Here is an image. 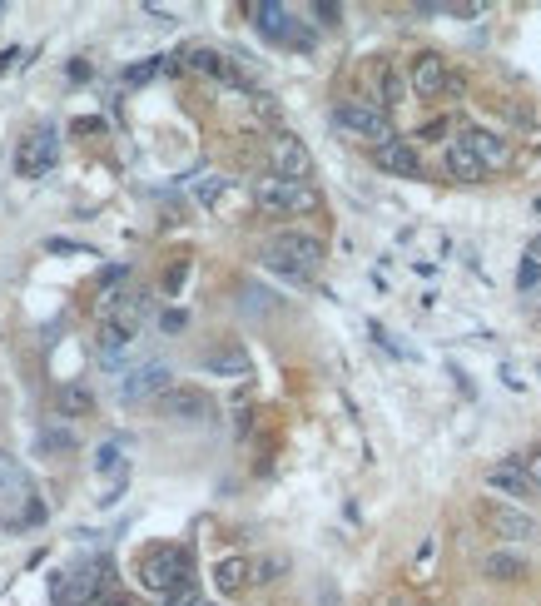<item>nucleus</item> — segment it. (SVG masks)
<instances>
[{"mask_svg":"<svg viewBox=\"0 0 541 606\" xmlns=\"http://www.w3.org/2000/svg\"><path fill=\"white\" fill-rule=\"evenodd\" d=\"M105 606H130V602H120V597H110V602H105Z\"/></svg>","mask_w":541,"mask_h":606,"instance_id":"e433bc0d","label":"nucleus"},{"mask_svg":"<svg viewBox=\"0 0 541 606\" xmlns=\"http://www.w3.org/2000/svg\"><path fill=\"white\" fill-rule=\"evenodd\" d=\"M333 125H338L343 135H353V140H368L373 150L388 145V140H398L388 110H383V105H368V100H343V105L333 110Z\"/></svg>","mask_w":541,"mask_h":606,"instance_id":"20e7f679","label":"nucleus"},{"mask_svg":"<svg viewBox=\"0 0 541 606\" xmlns=\"http://www.w3.org/2000/svg\"><path fill=\"white\" fill-rule=\"evenodd\" d=\"M35 448H40L45 457H70L75 453V433H70V428H40Z\"/></svg>","mask_w":541,"mask_h":606,"instance_id":"b1692460","label":"nucleus"},{"mask_svg":"<svg viewBox=\"0 0 541 606\" xmlns=\"http://www.w3.org/2000/svg\"><path fill=\"white\" fill-rule=\"evenodd\" d=\"M214 582H219L224 597H234V592H244V587L254 582V562H249V557H224V562L214 567Z\"/></svg>","mask_w":541,"mask_h":606,"instance_id":"6ab92c4d","label":"nucleus"},{"mask_svg":"<svg viewBox=\"0 0 541 606\" xmlns=\"http://www.w3.org/2000/svg\"><path fill=\"white\" fill-rule=\"evenodd\" d=\"M407 85H412V95L437 100V95H447L452 70H447V60H442L437 50H422V55H412V65H407Z\"/></svg>","mask_w":541,"mask_h":606,"instance_id":"0eeeda50","label":"nucleus"},{"mask_svg":"<svg viewBox=\"0 0 541 606\" xmlns=\"http://www.w3.org/2000/svg\"><path fill=\"white\" fill-rule=\"evenodd\" d=\"M482 522H487L492 537H502V542H527V537H537V517H527L522 507H507V502H482Z\"/></svg>","mask_w":541,"mask_h":606,"instance_id":"f8f14e48","label":"nucleus"},{"mask_svg":"<svg viewBox=\"0 0 541 606\" xmlns=\"http://www.w3.org/2000/svg\"><path fill=\"white\" fill-rule=\"evenodd\" d=\"M169 363H139L120 378V403H144V398H164L169 393Z\"/></svg>","mask_w":541,"mask_h":606,"instance_id":"1a4fd4ad","label":"nucleus"},{"mask_svg":"<svg viewBox=\"0 0 541 606\" xmlns=\"http://www.w3.org/2000/svg\"><path fill=\"white\" fill-rule=\"evenodd\" d=\"M323 259H328L323 239H313V234H303V229H283V234L269 239V269H278V274L293 279V284L313 279Z\"/></svg>","mask_w":541,"mask_h":606,"instance_id":"f257e3e1","label":"nucleus"},{"mask_svg":"<svg viewBox=\"0 0 541 606\" xmlns=\"http://www.w3.org/2000/svg\"><path fill=\"white\" fill-rule=\"evenodd\" d=\"M159 323H164V328H169V333H179V328H184V313H179V308H174V313H164V318H159Z\"/></svg>","mask_w":541,"mask_h":606,"instance_id":"473e14b6","label":"nucleus"},{"mask_svg":"<svg viewBox=\"0 0 541 606\" xmlns=\"http://www.w3.org/2000/svg\"><path fill=\"white\" fill-rule=\"evenodd\" d=\"M522 467H527V477H532V487L541 492V448H532V453H522Z\"/></svg>","mask_w":541,"mask_h":606,"instance_id":"7c9ffc66","label":"nucleus"},{"mask_svg":"<svg viewBox=\"0 0 541 606\" xmlns=\"http://www.w3.org/2000/svg\"><path fill=\"white\" fill-rule=\"evenodd\" d=\"M482 482H487L492 492H502V497H537V487H532L522 457H502V462H492V467L482 472Z\"/></svg>","mask_w":541,"mask_h":606,"instance_id":"ddd939ff","label":"nucleus"},{"mask_svg":"<svg viewBox=\"0 0 541 606\" xmlns=\"http://www.w3.org/2000/svg\"><path fill=\"white\" fill-rule=\"evenodd\" d=\"M249 15H254V25H259V30H264L269 40L298 45V50H308V45H313V40H308V35L298 30V20H293V15H288L283 5H273V0H254V5H249Z\"/></svg>","mask_w":541,"mask_h":606,"instance_id":"9d476101","label":"nucleus"},{"mask_svg":"<svg viewBox=\"0 0 541 606\" xmlns=\"http://www.w3.org/2000/svg\"><path fill=\"white\" fill-rule=\"evenodd\" d=\"M144 313H149V294H144V289H135V294H120V299H115V313H110V318H115V323H125V328H135V333H139Z\"/></svg>","mask_w":541,"mask_h":606,"instance_id":"5701e85b","label":"nucleus"},{"mask_svg":"<svg viewBox=\"0 0 541 606\" xmlns=\"http://www.w3.org/2000/svg\"><path fill=\"white\" fill-rule=\"evenodd\" d=\"M95 472H100V477L120 472V443H100V453H95Z\"/></svg>","mask_w":541,"mask_h":606,"instance_id":"cd10ccee","label":"nucleus"},{"mask_svg":"<svg viewBox=\"0 0 541 606\" xmlns=\"http://www.w3.org/2000/svg\"><path fill=\"white\" fill-rule=\"evenodd\" d=\"M164 70V55H154V60H139V65H130L125 70V85H144V80H154Z\"/></svg>","mask_w":541,"mask_h":606,"instance_id":"a878e982","label":"nucleus"},{"mask_svg":"<svg viewBox=\"0 0 541 606\" xmlns=\"http://www.w3.org/2000/svg\"><path fill=\"white\" fill-rule=\"evenodd\" d=\"M482 572H487L492 582H522V577H527V562H522L517 552H487Z\"/></svg>","mask_w":541,"mask_h":606,"instance_id":"412c9836","label":"nucleus"},{"mask_svg":"<svg viewBox=\"0 0 541 606\" xmlns=\"http://www.w3.org/2000/svg\"><path fill=\"white\" fill-rule=\"evenodd\" d=\"M199 363H204V373H214V378H249V373H254V358H249L244 343H214Z\"/></svg>","mask_w":541,"mask_h":606,"instance_id":"4468645a","label":"nucleus"},{"mask_svg":"<svg viewBox=\"0 0 541 606\" xmlns=\"http://www.w3.org/2000/svg\"><path fill=\"white\" fill-rule=\"evenodd\" d=\"M527 254H532V259H541V234H537V244H532V249H527Z\"/></svg>","mask_w":541,"mask_h":606,"instance_id":"f704fd0d","label":"nucleus"},{"mask_svg":"<svg viewBox=\"0 0 541 606\" xmlns=\"http://www.w3.org/2000/svg\"><path fill=\"white\" fill-rule=\"evenodd\" d=\"M135 577H139L144 592L169 597V592H179V587L194 582V567H189V552H184V547H149V552L139 557Z\"/></svg>","mask_w":541,"mask_h":606,"instance_id":"f03ea898","label":"nucleus"},{"mask_svg":"<svg viewBox=\"0 0 541 606\" xmlns=\"http://www.w3.org/2000/svg\"><path fill=\"white\" fill-rule=\"evenodd\" d=\"M254 204L273 214V219H283V214H313L323 199H318V189L313 184H298V179H254Z\"/></svg>","mask_w":541,"mask_h":606,"instance_id":"7ed1b4c3","label":"nucleus"},{"mask_svg":"<svg viewBox=\"0 0 541 606\" xmlns=\"http://www.w3.org/2000/svg\"><path fill=\"white\" fill-rule=\"evenodd\" d=\"M135 328H125V323H100V333H95V358H100V368H110V373H120L130 358H135Z\"/></svg>","mask_w":541,"mask_h":606,"instance_id":"6e6552de","label":"nucleus"},{"mask_svg":"<svg viewBox=\"0 0 541 606\" xmlns=\"http://www.w3.org/2000/svg\"><path fill=\"white\" fill-rule=\"evenodd\" d=\"M269 169L278 179H298V184H308V174H313V154L308 145L298 140V135H273L269 140Z\"/></svg>","mask_w":541,"mask_h":606,"instance_id":"39448f33","label":"nucleus"},{"mask_svg":"<svg viewBox=\"0 0 541 606\" xmlns=\"http://www.w3.org/2000/svg\"><path fill=\"white\" fill-rule=\"evenodd\" d=\"M10 65H15V50H5V55H0V75H5Z\"/></svg>","mask_w":541,"mask_h":606,"instance_id":"72a5a7b5","label":"nucleus"},{"mask_svg":"<svg viewBox=\"0 0 541 606\" xmlns=\"http://www.w3.org/2000/svg\"><path fill=\"white\" fill-rule=\"evenodd\" d=\"M204 606H214V602H204Z\"/></svg>","mask_w":541,"mask_h":606,"instance_id":"4c0bfd02","label":"nucleus"},{"mask_svg":"<svg viewBox=\"0 0 541 606\" xmlns=\"http://www.w3.org/2000/svg\"><path fill=\"white\" fill-rule=\"evenodd\" d=\"M194 194H199V204H214V199L224 194V179H219V174H204V179L194 184Z\"/></svg>","mask_w":541,"mask_h":606,"instance_id":"c85d7f7f","label":"nucleus"},{"mask_svg":"<svg viewBox=\"0 0 541 606\" xmlns=\"http://www.w3.org/2000/svg\"><path fill=\"white\" fill-rule=\"evenodd\" d=\"M55 408H60V418H80V413L95 408V393H90L85 383H65V388L55 393Z\"/></svg>","mask_w":541,"mask_h":606,"instance_id":"4be33fe9","label":"nucleus"},{"mask_svg":"<svg viewBox=\"0 0 541 606\" xmlns=\"http://www.w3.org/2000/svg\"><path fill=\"white\" fill-rule=\"evenodd\" d=\"M462 145L487 164V174L492 169H512V140H502L497 130H462Z\"/></svg>","mask_w":541,"mask_h":606,"instance_id":"2eb2a0df","label":"nucleus"},{"mask_svg":"<svg viewBox=\"0 0 541 606\" xmlns=\"http://www.w3.org/2000/svg\"><path fill=\"white\" fill-rule=\"evenodd\" d=\"M373 164H378L383 174H398V179H422V159L412 150V140H388V145H378V150H373Z\"/></svg>","mask_w":541,"mask_h":606,"instance_id":"dca6fc26","label":"nucleus"},{"mask_svg":"<svg viewBox=\"0 0 541 606\" xmlns=\"http://www.w3.org/2000/svg\"><path fill=\"white\" fill-rule=\"evenodd\" d=\"M55 130H30L25 140H20V150H15V174L20 179H45V169H55Z\"/></svg>","mask_w":541,"mask_h":606,"instance_id":"423d86ee","label":"nucleus"},{"mask_svg":"<svg viewBox=\"0 0 541 606\" xmlns=\"http://www.w3.org/2000/svg\"><path fill=\"white\" fill-rule=\"evenodd\" d=\"M442 169H447V179H457V184H482V179H487V164L467 150L462 140H452V145H447V154H442Z\"/></svg>","mask_w":541,"mask_h":606,"instance_id":"a211bd4d","label":"nucleus"},{"mask_svg":"<svg viewBox=\"0 0 541 606\" xmlns=\"http://www.w3.org/2000/svg\"><path fill=\"white\" fill-rule=\"evenodd\" d=\"M388 606H417V602H407V597H393V602H388Z\"/></svg>","mask_w":541,"mask_h":606,"instance_id":"c9c22d12","label":"nucleus"},{"mask_svg":"<svg viewBox=\"0 0 541 606\" xmlns=\"http://www.w3.org/2000/svg\"><path fill=\"white\" fill-rule=\"evenodd\" d=\"M407 95H412V85H407V75L388 60V65H378V105L383 110H398L403 105Z\"/></svg>","mask_w":541,"mask_h":606,"instance_id":"aec40b11","label":"nucleus"},{"mask_svg":"<svg viewBox=\"0 0 541 606\" xmlns=\"http://www.w3.org/2000/svg\"><path fill=\"white\" fill-rule=\"evenodd\" d=\"M537 284H541V259L527 254V259H522V269H517V289H522V294H532Z\"/></svg>","mask_w":541,"mask_h":606,"instance_id":"bb28decb","label":"nucleus"},{"mask_svg":"<svg viewBox=\"0 0 541 606\" xmlns=\"http://www.w3.org/2000/svg\"><path fill=\"white\" fill-rule=\"evenodd\" d=\"M159 413L174 418V423H209L214 418V398L204 388H169L159 398Z\"/></svg>","mask_w":541,"mask_h":606,"instance_id":"9b49d317","label":"nucleus"},{"mask_svg":"<svg viewBox=\"0 0 541 606\" xmlns=\"http://www.w3.org/2000/svg\"><path fill=\"white\" fill-rule=\"evenodd\" d=\"M164 606H204V602H199V587L189 582V587H179V592H169V597H164Z\"/></svg>","mask_w":541,"mask_h":606,"instance_id":"c756f323","label":"nucleus"},{"mask_svg":"<svg viewBox=\"0 0 541 606\" xmlns=\"http://www.w3.org/2000/svg\"><path fill=\"white\" fill-rule=\"evenodd\" d=\"M288 572V557H254V587H269Z\"/></svg>","mask_w":541,"mask_h":606,"instance_id":"393cba45","label":"nucleus"},{"mask_svg":"<svg viewBox=\"0 0 541 606\" xmlns=\"http://www.w3.org/2000/svg\"><path fill=\"white\" fill-rule=\"evenodd\" d=\"M313 15H318V25H338V15H343V10H338V5H323V0H318V5H313Z\"/></svg>","mask_w":541,"mask_h":606,"instance_id":"2f4dec72","label":"nucleus"},{"mask_svg":"<svg viewBox=\"0 0 541 606\" xmlns=\"http://www.w3.org/2000/svg\"><path fill=\"white\" fill-rule=\"evenodd\" d=\"M189 70H199V75H214V80H224V85H249V70L244 65H234L224 50H189Z\"/></svg>","mask_w":541,"mask_h":606,"instance_id":"f3484780","label":"nucleus"}]
</instances>
